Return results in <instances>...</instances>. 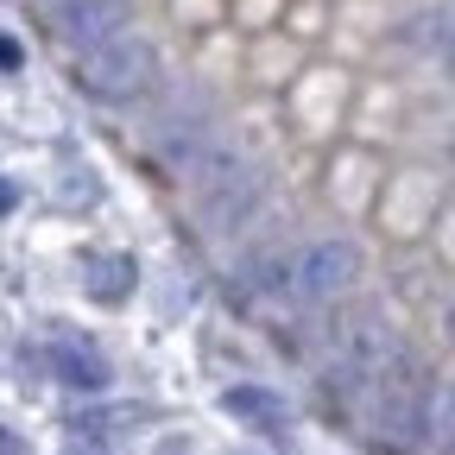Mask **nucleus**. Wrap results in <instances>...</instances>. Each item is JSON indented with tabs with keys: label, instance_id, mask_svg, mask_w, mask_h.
<instances>
[{
	"label": "nucleus",
	"instance_id": "1",
	"mask_svg": "<svg viewBox=\"0 0 455 455\" xmlns=\"http://www.w3.org/2000/svg\"><path fill=\"white\" fill-rule=\"evenodd\" d=\"M430 418H436V392H430V373L392 348L373 392H367V424H373V443L392 449V455H411L424 436H430Z\"/></svg>",
	"mask_w": 455,
	"mask_h": 455
},
{
	"label": "nucleus",
	"instance_id": "2",
	"mask_svg": "<svg viewBox=\"0 0 455 455\" xmlns=\"http://www.w3.org/2000/svg\"><path fill=\"white\" fill-rule=\"evenodd\" d=\"M76 83L95 95V101H127L152 83V44L140 32H121V38H108L95 51L76 57Z\"/></svg>",
	"mask_w": 455,
	"mask_h": 455
},
{
	"label": "nucleus",
	"instance_id": "3",
	"mask_svg": "<svg viewBox=\"0 0 455 455\" xmlns=\"http://www.w3.org/2000/svg\"><path fill=\"white\" fill-rule=\"evenodd\" d=\"M348 278H355V247L348 241H310L304 253L266 266V284L272 291H291V298H335Z\"/></svg>",
	"mask_w": 455,
	"mask_h": 455
},
{
	"label": "nucleus",
	"instance_id": "4",
	"mask_svg": "<svg viewBox=\"0 0 455 455\" xmlns=\"http://www.w3.org/2000/svg\"><path fill=\"white\" fill-rule=\"evenodd\" d=\"M57 26H64V38L83 57V51L108 44V38H121L133 26V7L127 0H57Z\"/></svg>",
	"mask_w": 455,
	"mask_h": 455
},
{
	"label": "nucleus",
	"instance_id": "5",
	"mask_svg": "<svg viewBox=\"0 0 455 455\" xmlns=\"http://www.w3.org/2000/svg\"><path fill=\"white\" fill-rule=\"evenodd\" d=\"M221 411L235 418V424H247V430H259V436H278L284 430V398L266 392V386H228L221 392Z\"/></svg>",
	"mask_w": 455,
	"mask_h": 455
},
{
	"label": "nucleus",
	"instance_id": "6",
	"mask_svg": "<svg viewBox=\"0 0 455 455\" xmlns=\"http://www.w3.org/2000/svg\"><path fill=\"white\" fill-rule=\"evenodd\" d=\"M51 373L57 379H64L70 392H108V361L89 348V341H57V348H51Z\"/></svg>",
	"mask_w": 455,
	"mask_h": 455
},
{
	"label": "nucleus",
	"instance_id": "7",
	"mask_svg": "<svg viewBox=\"0 0 455 455\" xmlns=\"http://www.w3.org/2000/svg\"><path fill=\"white\" fill-rule=\"evenodd\" d=\"M83 272H89V291H95L101 304H121V298L133 291V278H140L133 253H89Z\"/></svg>",
	"mask_w": 455,
	"mask_h": 455
},
{
	"label": "nucleus",
	"instance_id": "8",
	"mask_svg": "<svg viewBox=\"0 0 455 455\" xmlns=\"http://www.w3.org/2000/svg\"><path fill=\"white\" fill-rule=\"evenodd\" d=\"M0 455H20V436H13L7 424H0Z\"/></svg>",
	"mask_w": 455,
	"mask_h": 455
},
{
	"label": "nucleus",
	"instance_id": "9",
	"mask_svg": "<svg viewBox=\"0 0 455 455\" xmlns=\"http://www.w3.org/2000/svg\"><path fill=\"white\" fill-rule=\"evenodd\" d=\"M13 203H20V196H13V184H7V178H0V215H7Z\"/></svg>",
	"mask_w": 455,
	"mask_h": 455
},
{
	"label": "nucleus",
	"instance_id": "10",
	"mask_svg": "<svg viewBox=\"0 0 455 455\" xmlns=\"http://www.w3.org/2000/svg\"><path fill=\"white\" fill-rule=\"evenodd\" d=\"M0 64H7V70H13V64H20V51H13V44H7V38H0Z\"/></svg>",
	"mask_w": 455,
	"mask_h": 455
},
{
	"label": "nucleus",
	"instance_id": "11",
	"mask_svg": "<svg viewBox=\"0 0 455 455\" xmlns=\"http://www.w3.org/2000/svg\"><path fill=\"white\" fill-rule=\"evenodd\" d=\"M70 455H95V449H70Z\"/></svg>",
	"mask_w": 455,
	"mask_h": 455
}]
</instances>
